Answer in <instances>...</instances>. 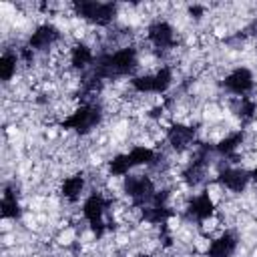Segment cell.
I'll return each instance as SVG.
<instances>
[{
  "label": "cell",
  "mask_w": 257,
  "mask_h": 257,
  "mask_svg": "<svg viewBox=\"0 0 257 257\" xmlns=\"http://www.w3.org/2000/svg\"><path fill=\"white\" fill-rule=\"evenodd\" d=\"M139 66V52L135 46H122L114 52H104L96 56L92 64V74H96L102 80L128 76Z\"/></svg>",
  "instance_id": "1"
},
{
  "label": "cell",
  "mask_w": 257,
  "mask_h": 257,
  "mask_svg": "<svg viewBox=\"0 0 257 257\" xmlns=\"http://www.w3.org/2000/svg\"><path fill=\"white\" fill-rule=\"evenodd\" d=\"M102 120V106L96 102H82L78 108H74L60 126L64 131H74L78 135H88L92 128H96Z\"/></svg>",
  "instance_id": "2"
},
{
  "label": "cell",
  "mask_w": 257,
  "mask_h": 257,
  "mask_svg": "<svg viewBox=\"0 0 257 257\" xmlns=\"http://www.w3.org/2000/svg\"><path fill=\"white\" fill-rule=\"evenodd\" d=\"M72 10L78 18L94 24V26H110L116 18L118 6L114 2H94V0H82L72 4Z\"/></svg>",
  "instance_id": "3"
},
{
  "label": "cell",
  "mask_w": 257,
  "mask_h": 257,
  "mask_svg": "<svg viewBox=\"0 0 257 257\" xmlns=\"http://www.w3.org/2000/svg\"><path fill=\"white\" fill-rule=\"evenodd\" d=\"M122 191L137 209L149 205L157 195V187L149 175H126L122 179Z\"/></svg>",
  "instance_id": "4"
},
{
  "label": "cell",
  "mask_w": 257,
  "mask_h": 257,
  "mask_svg": "<svg viewBox=\"0 0 257 257\" xmlns=\"http://www.w3.org/2000/svg\"><path fill=\"white\" fill-rule=\"evenodd\" d=\"M108 205H110V201L104 199V195L98 191H92L82 203V217L86 219L88 227L92 229V233L96 237H100L106 229L104 227V213H106Z\"/></svg>",
  "instance_id": "5"
},
{
  "label": "cell",
  "mask_w": 257,
  "mask_h": 257,
  "mask_svg": "<svg viewBox=\"0 0 257 257\" xmlns=\"http://www.w3.org/2000/svg\"><path fill=\"white\" fill-rule=\"evenodd\" d=\"M221 86H223L227 92L235 94L237 98H239V96H249V92H251L253 86H255V76H253V72H251L247 66H237V68H233V70L223 78Z\"/></svg>",
  "instance_id": "6"
},
{
  "label": "cell",
  "mask_w": 257,
  "mask_h": 257,
  "mask_svg": "<svg viewBox=\"0 0 257 257\" xmlns=\"http://www.w3.org/2000/svg\"><path fill=\"white\" fill-rule=\"evenodd\" d=\"M147 40L157 48V50H171L177 44V34L171 22L167 20H155L147 26Z\"/></svg>",
  "instance_id": "7"
},
{
  "label": "cell",
  "mask_w": 257,
  "mask_h": 257,
  "mask_svg": "<svg viewBox=\"0 0 257 257\" xmlns=\"http://www.w3.org/2000/svg\"><path fill=\"white\" fill-rule=\"evenodd\" d=\"M58 40H60L58 26H54L52 22H42L28 36V46L34 52H44V50H50Z\"/></svg>",
  "instance_id": "8"
},
{
  "label": "cell",
  "mask_w": 257,
  "mask_h": 257,
  "mask_svg": "<svg viewBox=\"0 0 257 257\" xmlns=\"http://www.w3.org/2000/svg\"><path fill=\"white\" fill-rule=\"evenodd\" d=\"M167 141H169L173 151L183 153V151H187L195 145L197 128L193 124H187V122H175L167 128Z\"/></svg>",
  "instance_id": "9"
},
{
  "label": "cell",
  "mask_w": 257,
  "mask_h": 257,
  "mask_svg": "<svg viewBox=\"0 0 257 257\" xmlns=\"http://www.w3.org/2000/svg\"><path fill=\"white\" fill-rule=\"evenodd\" d=\"M249 181H251V171H245L239 167H225L217 175V183L231 193H243Z\"/></svg>",
  "instance_id": "10"
},
{
  "label": "cell",
  "mask_w": 257,
  "mask_h": 257,
  "mask_svg": "<svg viewBox=\"0 0 257 257\" xmlns=\"http://www.w3.org/2000/svg\"><path fill=\"white\" fill-rule=\"evenodd\" d=\"M185 209H187L189 219H195L197 223H205L207 219H211L215 215V201L209 195V191H203V193L195 195L193 199H189Z\"/></svg>",
  "instance_id": "11"
},
{
  "label": "cell",
  "mask_w": 257,
  "mask_h": 257,
  "mask_svg": "<svg viewBox=\"0 0 257 257\" xmlns=\"http://www.w3.org/2000/svg\"><path fill=\"white\" fill-rule=\"evenodd\" d=\"M239 247V237L233 231L219 233L207 247V257H233Z\"/></svg>",
  "instance_id": "12"
},
{
  "label": "cell",
  "mask_w": 257,
  "mask_h": 257,
  "mask_svg": "<svg viewBox=\"0 0 257 257\" xmlns=\"http://www.w3.org/2000/svg\"><path fill=\"white\" fill-rule=\"evenodd\" d=\"M245 143V131H233L229 135H225L223 139H219V143L215 145V153L221 157H233Z\"/></svg>",
  "instance_id": "13"
},
{
  "label": "cell",
  "mask_w": 257,
  "mask_h": 257,
  "mask_svg": "<svg viewBox=\"0 0 257 257\" xmlns=\"http://www.w3.org/2000/svg\"><path fill=\"white\" fill-rule=\"evenodd\" d=\"M175 215V211L169 207V205H155V203H149L145 207H141V217L151 223V225H165L171 217Z\"/></svg>",
  "instance_id": "14"
},
{
  "label": "cell",
  "mask_w": 257,
  "mask_h": 257,
  "mask_svg": "<svg viewBox=\"0 0 257 257\" xmlns=\"http://www.w3.org/2000/svg\"><path fill=\"white\" fill-rule=\"evenodd\" d=\"M84 185H86L84 175H82V173H74V175H70V177H66V179L62 181V185H60V195H62L66 201L74 203V201L80 199V195H82V191H84Z\"/></svg>",
  "instance_id": "15"
},
{
  "label": "cell",
  "mask_w": 257,
  "mask_h": 257,
  "mask_svg": "<svg viewBox=\"0 0 257 257\" xmlns=\"http://www.w3.org/2000/svg\"><path fill=\"white\" fill-rule=\"evenodd\" d=\"M94 52L88 44L84 42H76L72 48H70V66L76 68V70H84L88 68L90 64H94Z\"/></svg>",
  "instance_id": "16"
},
{
  "label": "cell",
  "mask_w": 257,
  "mask_h": 257,
  "mask_svg": "<svg viewBox=\"0 0 257 257\" xmlns=\"http://www.w3.org/2000/svg\"><path fill=\"white\" fill-rule=\"evenodd\" d=\"M0 213L4 219H18L22 209H20V201H18V193L14 187L6 185L4 187V193H2V205H0Z\"/></svg>",
  "instance_id": "17"
},
{
  "label": "cell",
  "mask_w": 257,
  "mask_h": 257,
  "mask_svg": "<svg viewBox=\"0 0 257 257\" xmlns=\"http://www.w3.org/2000/svg\"><path fill=\"white\" fill-rule=\"evenodd\" d=\"M126 155H128V161H131V167H133V169H135V167H141V165L153 167V165H157V161H159V153H157L155 149L143 147V145L133 147Z\"/></svg>",
  "instance_id": "18"
},
{
  "label": "cell",
  "mask_w": 257,
  "mask_h": 257,
  "mask_svg": "<svg viewBox=\"0 0 257 257\" xmlns=\"http://www.w3.org/2000/svg\"><path fill=\"white\" fill-rule=\"evenodd\" d=\"M233 112L237 114V118L247 122V120H251L257 114V100L251 98V96H239L233 102Z\"/></svg>",
  "instance_id": "19"
},
{
  "label": "cell",
  "mask_w": 257,
  "mask_h": 257,
  "mask_svg": "<svg viewBox=\"0 0 257 257\" xmlns=\"http://www.w3.org/2000/svg\"><path fill=\"white\" fill-rule=\"evenodd\" d=\"M153 74V94H165L173 84V70L171 66H161Z\"/></svg>",
  "instance_id": "20"
},
{
  "label": "cell",
  "mask_w": 257,
  "mask_h": 257,
  "mask_svg": "<svg viewBox=\"0 0 257 257\" xmlns=\"http://www.w3.org/2000/svg\"><path fill=\"white\" fill-rule=\"evenodd\" d=\"M18 60H20L18 52H10V50H6V52L2 54V58H0V78H2V82H8V80L16 74Z\"/></svg>",
  "instance_id": "21"
},
{
  "label": "cell",
  "mask_w": 257,
  "mask_h": 257,
  "mask_svg": "<svg viewBox=\"0 0 257 257\" xmlns=\"http://www.w3.org/2000/svg\"><path fill=\"white\" fill-rule=\"evenodd\" d=\"M131 161H128V155L126 153H120V155H114L110 161H108V173L112 177H126L131 173Z\"/></svg>",
  "instance_id": "22"
},
{
  "label": "cell",
  "mask_w": 257,
  "mask_h": 257,
  "mask_svg": "<svg viewBox=\"0 0 257 257\" xmlns=\"http://www.w3.org/2000/svg\"><path fill=\"white\" fill-rule=\"evenodd\" d=\"M245 36H249V38H257V16L245 26V32H243Z\"/></svg>",
  "instance_id": "23"
},
{
  "label": "cell",
  "mask_w": 257,
  "mask_h": 257,
  "mask_svg": "<svg viewBox=\"0 0 257 257\" xmlns=\"http://www.w3.org/2000/svg\"><path fill=\"white\" fill-rule=\"evenodd\" d=\"M189 14H191L193 18H201V16L205 14V6H199V4H193V6H189Z\"/></svg>",
  "instance_id": "24"
},
{
  "label": "cell",
  "mask_w": 257,
  "mask_h": 257,
  "mask_svg": "<svg viewBox=\"0 0 257 257\" xmlns=\"http://www.w3.org/2000/svg\"><path fill=\"white\" fill-rule=\"evenodd\" d=\"M251 181H253V183L257 185V167H255V169L251 171Z\"/></svg>",
  "instance_id": "25"
}]
</instances>
